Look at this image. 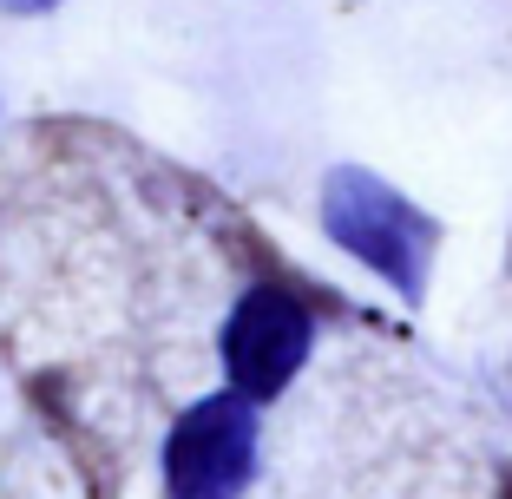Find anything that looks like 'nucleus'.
Here are the masks:
<instances>
[{"mask_svg":"<svg viewBox=\"0 0 512 499\" xmlns=\"http://www.w3.org/2000/svg\"><path fill=\"white\" fill-rule=\"evenodd\" d=\"M322 230L342 243L348 257H362L381 283H394L407 303L427 296L434 276V250H440V224L407 204L394 184H381L362 165H335L322 178Z\"/></svg>","mask_w":512,"mask_h":499,"instance_id":"nucleus-1","label":"nucleus"},{"mask_svg":"<svg viewBox=\"0 0 512 499\" xmlns=\"http://www.w3.org/2000/svg\"><path fill=\"white\" fill-rule=\"evenodd\" d=\"M256 473V408L237 388L204 394L165 440L171 499H237Z\"/></svg>","mask_w":512,"mask_h":499,"instance_id":"nucleus-2","label":"nucleus"},{"mask_svg":"<svg viewBox=\"0 0 512 499\" xmlns=\"http://www.w3.org/2000/svg\"><path fill=\"white\" fill-rule=\"evenodd\" d=\"M309 348H316L309 303L276 283H256L224 322V375L243 401H270V394H283L302 375Z\"/></svg>","mask_w":512,"mask_h":499,"instance_id":"nucleus-3","label":"nucleus"},{"mask_svg":"<svg viewBox=\"0 0 512 499\" xmlns=\"http://www.w3.org/2000/svg\"><path fill=\"white\" fill-rule=\"evenodd\" d=\"M7 7H20V14H46V7H60V0H7Z\"/></svg>","mask_w":512,"mask_h":499,"instance_id":"nucleus-4","label":"nucleus"}]
</instances>
